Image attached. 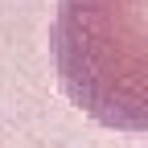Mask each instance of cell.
<instances>
[{"label": "cell", "mask_w": 148, "mask_h": 148, "mask_svg": "<svg viewBox=\"0 0 148 148\" xmlns=\"http://www.w3.org/2000/svg\"><path fill=\"white\" fill-rule=\"evenodd\" d=\"M49 58L62 95L111 132H148V0H58Z\"/></svg>", "instance_id": "cell-1"}]
</instances>
